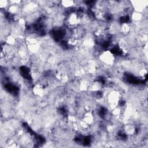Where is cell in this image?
<instances>
[{
  "instance_id": "6da1fadb",
  "label": "cell",
  "mask_w": 148,
  "mask_h": 148,
  "mask_svg": "<svg viewBox=\"0 0 148 148\" xmlns=\"http://www.w3.org/2000/svg\"><path fill=\"white\" fill-rule=\"evenodd\" d=\"M121 94L118 90H112L106 94L105 101L111 110L119 106V103L121 99Z\"/></svg>"
},
{
  "instance_id": "7a4b0ae2",
  "label": "cell",
  "mask_w": 148,
  "mask_h": 148,
  "mask_svg": "<svg viewBox=\"0 0 148 148\" xmlns=\"http://www.w3.org/2000/svg\"><path fill=\"white\" fill-rule=\"evenodd\" d=\"M99 59L103 65L106 66L113 65L116 61L115 56L110 50H105L101 51L99 54Z\"/></svg>"
},
{
  "instance_id": "3957f363",
  "label": "cell",
  "mask_w": 148,
  "mask_h": 148,
  "mask_svg": "<svg viewBox=\"0 0 148 148\" xmlns=\"http://www.w3.org/2000/svg\"><path fill=\"white\" fill-rule=\"evenodd\" d=\"M143 17H144V14H143L142 13L133 11L131 14V19L135 23L143 21Z\"/></svg>"
},
{
  "instance_id": "277c9868",
  "label": "cell",
  "mask_w": 148,
  "mask_h": 148,
  "mask_svg": "<svg viewBox=\"0 0 148 148\" xmlns=\"http://www.w3.org/2000/svg\"><path fill=\"white\" fill-rule=\"evenodd\" d=\"M62 8L68 9L73 8L75 5V2L73 1H62L60 2Z\"/></svg>"
}]
</instances>
